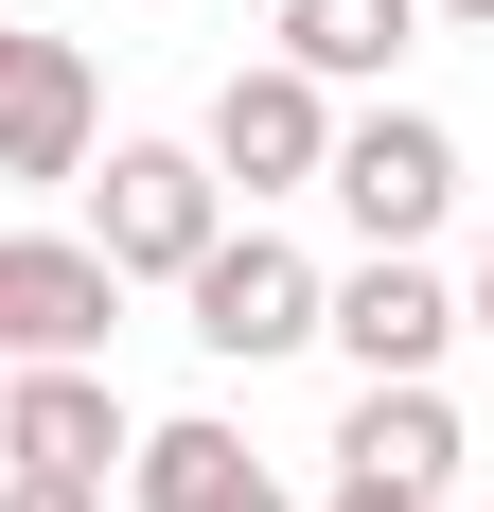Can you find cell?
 <instances>
[{"label":"cell","mask_w":494,"mask_h":512,"mask_svg":"<svg viewBox=\"0 0 494 512\" xmlns=\"http://www.w3.org/2000/svg\"><path fill=\"white\" fill-rule=\"evenodd\" d=\"M459 336H494V230H477V301H459Z\"/></svg>","instance_id":"14"},{"label":"cell","mask_w":494,"mask_h":512,"mask_svg":"<svg viewBox=\"0 0 494 512\" xmlns=\"http://www.w3.org/2000/svg\"><path fill=\"white\" fill-rule=\"evenodd\" d=\"M424 18H459V36H494V0H424Z\"/></svg>","instance_id":"15"},{"label":"cell","mask_w":494,"mask_h":512,"mask_svg":"<svg viewBox=\"0 0 494 512\" xmlns=\"http://www.w3.org/2000/svg\"><path fill=\"white\" fill-rule=\"evenodd\" d=\"M89 124H106L89 53L71 36H0V177H89Z\"/></svg>","instance_id":"7"},{"label":"cell","mask_w":494,"mask_h":512,"mask_svg":"<svg viewBox=\"0 0 494 512\" xmlns=\"http://www.w3.org/2000/svg\"><path fill=\"white\" fill-rule=\"evenodd\" d=\"M0 512H106V477H0Z\"/></svg>","instance_id":"12"},{"label":"cell","mask_w":494,"mask_h":512,"mask_svg":"<svg viewBox=\"0 0 494 512\" xmlns=\"http://www.w3.org/2000/svg\"><path fill=\"white\" fill-rule=\"evenodd\" d=\"M106 318H124V265H106L89 230H0V371L106 354Z\"/></svg>","instance_id":"4"},{"label":"cell","mask_w":494,"mask_h":512,"mask_svg":"<svg viewBox=\"0 0 494 512\" xmlns=\"http://www.w3.org/2000/svg\"><path fill=\"white\" fill-rule=\"evenodd\" d=\"M318 336H336V354H353V389H371V371H442L459 301H442V283H424L406 248H371V265L336 283V301H318Z\"/></svg>","instance_id":"9"},{"label":"cell","mask_w":494,"mask_h":512,"mask_svg":"<svg viewBox=\"0 0 494 512\" xmlns=\"http://www.w3.org/2000/svg\"><path fill=\"white\" fill-rule=\"evenodd\" d=\"M318 512H424V495H389V477H336V495H318Z\"/></svg>","instance_id":"13"},{"label":"cell","mask_w":494,"mask_h":512,"mask_svg":"<svg viewBox=\"0 0 494 512\" xmlns=\"http://www.w3.org/2000/svg\"><path fill=\"white\" fill-rule=\"evenodd\" d=\"M106 460H142V424H124L106 354H36V371H0V477H106Z\"/></svg>","instance_id":"6"},{"label":"cell","mask_w":494,"mask_h":512,"mask_svg":"<svg viewBox=\"0 0 494 512\" xmlns=\"http://www.w3.org/2000/svg\"><path fill=\"white\" fill-rule=\"evenodd\" d=\"M177 301H195V354L265 371V354H300V336H318V301H336V283H318V265L283 248V230H212Z\"/></svg>","instance_id":"3"},{"label":"cell","mask_w":494,"mask_h":512,"mask_svg":"<svg viewBox=\"0 0 494 512\" xmlns=\"http://www.w3.org/2000/svg\"><path fill=\"white\" fill-rule=\"evenodd\" d=\"M212 177L230 195H318L336 177V89L300 53H247L230 89H212Z\"/></svg>","instance_id":"2"},{"label":"cell","mask_w":494,"mask_h":512,"mask_svg":"<svg viewBox=\"0 0 494 512\" xmlns=\"http://www.w3.org/2000/svg\"><path fill=\"white\" fill-rule=\"evenodd\" d=\"M212 230H230L212 142H106V177H89V248L124 265V283H195Z\"/></svg>","instance_id":"1"},{"label":"cell","mask_w":494,"mask_h":512,"mask_svg":"<svg viewBox=\"0 0 494 512\" xmlns=\"http://www.w3.org/2000/svg\"><path fill=\"white\" fill-rule=\"evenodd\" d=\"M142 512H283V477L230 424H142Z\"/></svg>","instance_id":"10"},{"label":"cell","mask_w":494,"mask_h":512,"mask_svg":"<svg viewBox=\"0 0 494 512\" xmlns=\"http://www.w3.org/2000/svg\"><path fill=\"white\" fill-rule=\"evenodd\" d=\"M424 36V0H283V53L318 89H389V53Z\"/></svg>","instance_id":"11"},{"label":"cell","mask_w":494,"mask_h":512,"mask_svg":"<svg viewBox=\"0 0 494 512\" xmlns=\"http://www.w3.org/2000/svg\"><path fill=\"white\" fill-rule=\"evenodd\" d=\"M318 195H336L371 248H424V230L459 212V142L424 124V106H371V124H336V177H318Z\"/></svg>","instance_id":"5"},{"label":"cell","mask_w":494,"mask_h":512,"mask_svg":"<svg viewBox=\"0 0 494 512\" xmlns=\"http://www.w3.org/2000/svg\"><path fill=\"white\" fill-rule=\"evenodd\" d=\"M336 477H389V495L442 512V495H459V407H442V371H371L353 424H336Z\"/></svg>","instance_id":"8"}]
</instances>
